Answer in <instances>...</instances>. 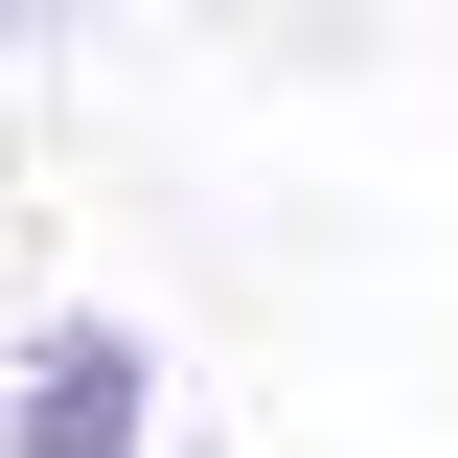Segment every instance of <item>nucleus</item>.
<instances>
[{
	"instance_id": "1",
	"label": "nucleus",
	"mask_w": 458,
	"mask_h": 458,
	"mask_svg": "<svg viewBox=\"0 0 458 458\" xmlns=\"http://www.w3.org/2000/svg\"><path fill=\"white\" fill-rule=\"evenodd\" d=\"M138 436H161V344H138V321H23L0 458H138Z\"/></svg>"
},
{
	"instance_id": "2",
	"label": "nucleus",
	"mask_w": 458,
	"mask_h": 458,
	"mask_svg": "<svg viewBox=\"0 0 458 458\" xmlns=\"http://www.w3.org/2000/svg\"><path fill=\"white\" fill-rule=\"evenodd\" d=\"M69 23H92V0H0V47H69Z\"/></svg>"
}]
</instances>
